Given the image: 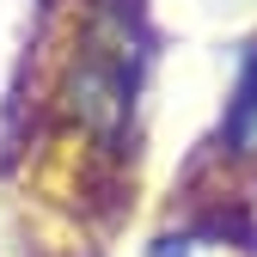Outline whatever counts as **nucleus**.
<instances>
[{
    "mask_svg": "<svg viewBox=\"0 0 257 257\" xmlns=\"http://www.w3.org/2000/svg\"><path fill=\"white\" fill-rule=\"evenodd\" d=\"M233 141H239V153H257V68H251L239 104H233Z\"/></svg>",
    "mask_w": 257,
    "mask_h": 257,
    "instance_id": "nucleus-1",
    "label": "nucleus"
}]
</instances>
